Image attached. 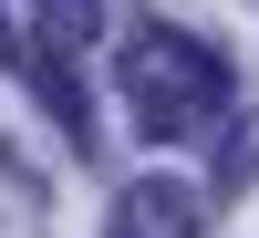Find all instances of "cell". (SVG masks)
<instances>
[{"mask_svg": "<svg viewBox=\"0 0 259 238\" xmlns=\"http://www.w3.org/2000/svg\"><path fill=\"white\" fill-rule=\"evenodd\" d=\"M0 62H21V31H11V11H0Z\"/></svg>", "mask_w": 259, "mask_h": 238, "instance_id": "obj_5", "label": "cell"}, {"mask_svg": "<svg viewBox=\"0 0 259 238\" xmlns=\"http://www.w3.org/2000/svg\"><path fill=\"white\" fill-rule=\"evenodd\" d=\"M114 93L135 114V135L177 145V135H207L228 114V62L207 52L197 31H166V21H135L114 41Z\"/></svg>", "mask_w": 259, "mask_h": 238, "instance_id": "obj_1", "label": "cell"}, {"mask_svg": "<svg viewBox=\"0 0 259 238\" xmlns=\"http://www.w3.org/2000/svg\"><path fill=\"white\" fill-rule=\"evenodd\" d=\"M104 238H197V197H187L177 176H135L104 207Z\"/></svg>", "mask_w": 259, "mask_h": 238, "instance_id": "obj_2", "label": "cell"}, {"mask_svg": "<svg viewBox=\"0 0 259 238\" xmlns=\"http://www.w3.org/2000/svg\"><path fill=\"white\" fill-rule=\"evenodd\" d=\"M31 11H41V52H62V62H73V52H94V31H104V0H31Z\"/></svg>", "mask_w": 259, "mask_h": 238, "instance_id": "obj_4", "label": "cell"}, {"mask_svg": "<svg viewBox=\"0 0 259 238\" xmlns=\"http://www.w3.org/2000/svg\"><path fill=\"white\" fill-rule=\"evenodd\" d=\"M21 73H31V93L52 104V124H62V135H73V145H94V104H83L73 62H62V52H41V41H21Z\"/></svg>", "mask_w": 259, "mask_h": 238, "instance_id": "obj_3", "label": "cell"}]
</instances>
